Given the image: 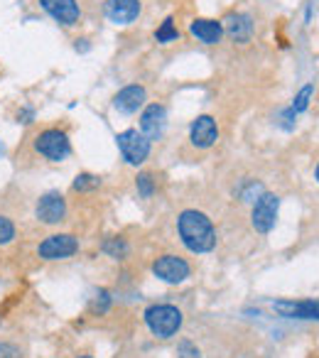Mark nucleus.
I'll return each instance as SVG.
<instances>
[{
	"instance_id": "1",
	"label": "nucleus",
	"mask_w": 319,
	"mask_h": 358,
	"mask_svg": "<svg viewBox=\"0 0 319 358\" xmlns=\"http://www.w3.org/2000/svg\"><path fill=\"white\" fill-rule=\"evenodd\" d=\"M177 234L190 253L204 255L216 248V229L204 211L187 209L177 216Z\"/></svg>"
},
{
	"instance_id": "2",
	"label": "nucleus",
	"mask_w": 319,
	"mask_h": 358,
	"mask_svg": "<svg viewBox=\"0 0 319 358\" xmlns=\"http://www.w3.org/2000/svg\"><path fill=\"white\" fill-rule=\"evenodd\" d=\"M32 150L47 162H64L71 155L69 135L59 128H42L40 133L32 138Z\"/></svg>"
},
{
	"instance_id": "3",
	"label": "nucleus",
	"mask_w": 319,
	"mask_h": 358,
	"mask_svg": "<svg viewBox=\"0 0 319 358\" xmlns=\"http://www.w3.org/2000/svg\"><path fill=\"white\" fill-rule=\"evenodd\" d=\"M182 312L175 304H153L145 309V324L157 338H172L182 329Z\"/></svg>"
},
{
	"instance_id": "4",
	"label": "nucleus",
	"mask_w": 319,
	"mask_h": 358,
	"mask_svg": "<svg viewBox=\"0 0 319 358\" xmlns=\"http://www.w3.org/2000/svg\"><path fill=\"white\" fill-rule=\"evenodd\" d=\"M79 253V238L74 234L57 231L50 234L35 245V255L42 263H57V260H69Z\"/></svg>"
},
{
	"instance_id": "5",
	"label": "nucleus",
	"mask_w": 319,
	"mask_h": 358,
	"mask_svg": "<svg viewBox=\"0 0 319 358\" xmlns=\"http://www.w3.org/2000/svg\"><path fill=\"white\" fill-rule=\"evenodd\" d=\"M115 143H118L120 155H123V159L128 164L138 167V164H143L150 157V140L140 130L135 128L123 130V133L115 135Z\"/></svg>"
},
{
	"instance_id": "6",
	"label": "nucleus",
	"mask_w": 319,
	"mask_h": 358,
	"mask_svg": "<svg viewBox=\"0 0 319 358\" xmlns=\"http://www.w3.org/2000/svg\"><path fill=\"white\" fill-rule=\"evenodd\" d=\"M35 219L42 226H59L66 221V199L62 192H47L37 199Z\"/></svg>"
},
{
	"instance_id": "7",
	"label": "nucleus",
	"mask_w": 319,
	"mask_h": 358,
	"mask_svg": "<svg viewBox=\"0 0 319 358\" xmlns=\"http://www.w3.org/2000/svg\"><path fill=\"white\" fill-rule=\"evenodd\" d=\"M278 211H280V196L270 194V192H260L258 199L253 204L250 211V224L258 234H270L278 221Z\"/></svg>"
},
{
	"instance_id": "8",
	"label": "nucleus",
	"mask_w": 319,
	"mask_h": 358,
	"mask_svg": "<svg viewBox=\"0 0 319 358\" xmlns=\"http://www.w3.org/2000/svg\"><path fill=\"white\" fill-rule=\"evenodd\" d=\"M153 275L167 285H180L192 275V268L185 258L167 253V255H160V258L153 263Z\"/></svg>"
},
{
	"instance_id": "9",
	"label": "nucleus",
	"mask_w": 319,
	"mask_h": 358,
	"mask_svg": "<svg viewBox=\"0 0 319 358\" xmlns=\"http://www.w3.org/2000/svg\"><path fill=\"white\" fill-rule=\"evenodd\" d=\"M40 6L52 20L64 27H74L81 20V8L76 0H40Z\"/></svg>"
},
{
	"instance_id": "10",
	"label": "nucleus",
	"mask_w": 319,
	"mask_h": 358,
	"mask_svg": "<svg viewBox=\"0 0 319 358\" xmlns=\"http://www.w3.org/2000/svg\"><path fill=\"white\" fill-rule=\"evenodd\" d=\"M167 125V110L162 103H150L145 106V110L140 113V133L153 143V140L162 138Z\"/></svg>"
},
{
	"instance_id": "11",
	"label": "nucleus",
	"mask_w": 319,
	"mask_h": 358,
	"mask_svg": "<svg viewBox=\"0 0 319 358\" xmlns=\"http://www.w3.org/2000/svg\"><path fill=\"white\" fill-rule=\"evenodd\" d=\"M190 140H192V145L199 150L214 148L216 140H219V125H216V120L211 118V115H199V118H194L190 125Z\"/></svg>"
},
{
	"instance_id": "12",
	"label": "nucleus",
	"mask_w": 319,
	"mask_h": 358,
	"mask_svg": "<svg viewBox=\"0 0 319 358\" xmlns=\"http://www.w3.org/2000/svg\"><path fill=\"white\" fill-rule=\"evenodd\" d=\"M140 0H106V17L113 25H130L140 15Z\"/></svg>"
},
{
	"instance_id": "13",
	"label": "nucleus",
	"mask_w": 319,
	"mask_h": 358,
	"mask_svg": "<svg viewBox=\"0 0 319 358\" xmlns=\"http://www.w3.org/2000/svg\"><path fill=\"white\" fill-rule=\"evenodd\" d=\"M221 27H224V32L231 40L241 42V45L250 42V37H253V17L246 15V13H229L221 20Z\"/></svg>"
},
{
	"instance_id": "14",
	"label": "nucleus",
	"mask_w": 319,
	"mask_h": 358,
	"mask_svg": "<svg viewBox=\"0 0 319 358\" xmlns=\"http://www.w3.org/2000/svg\"><path fill=\"white\" fill-rule=\"evenodd\" d=\"M148 101V91L143 89L140 84H130L125 89H120L113 99V108L120 110V113H138L140 108L145 106Z\"/></svg>"
},
{
	"instance_id": "15",
	"label": "nucleus",
	"mask_w": 319,
	"mask_h": 358,
	"mask_svg": "<svg viewBox=\"0 0 319 358\" xmlns=\"http://www.w3.org/2000/svg\"><path fill=\"white\" fill-rule=\"evenodd\" d=\"M275 312L280 317H288V319H317L319 322V302H312V299H304V302H280L273 304Z\"/></svg>"
},
{
	"instance_id": "16",
	"label": "nucleus",
	"mask_w": 319,
	"mask_h": 358,
	"mask_svg": "<svg viewBox=\"0 0 319 358\" xmlns=\"http://www.w3.org/2000/svg\"><path fill=\"white\" fill-rule=\"evenodd\" d=\"M192 37L201 42V45H219L221 37H224V27L219 20H209V17H197L190 22Z\"/></svg>"
},
{
	"instance_id": "17",
	"label": "nucleus",
	"mask_w": 319,
	"mask_h": 358,
	"mask_svg": "<svg viewBox=\"0 0 319 358\" xmlns=\"http://www.w3.org/2000/svg\"><path fill=\"white\" fill-rule=\"evenodd\" d=\"M99 187H101V177H99V174L81 172V174H76L74 185H71V189L79 192V194H89V192H96Z\"/></svg>"
},
{
	"instance_id": "18",
	"label": "nucleus",
	"mask_w": 319,
	"mask_h": 358,
	"mask_svg": "<svg viewBox=\"0 0 319 358\" xmlns=\"http://www.w3.org/2000/svg\"><path fill=\"white\" fill-rule=\"evenodd\" d=\"M155 40H157L160 45H170V42L180 40V30H177V25H175V17H165V22L155 30Z\"/></svg>"
},
{
	"instance_id": "19",
	"label": "nucleus",
	"mask_w": 319,
	"mask_h": 358,
	"mask_svg": "<svg viewBox=\"0 0 319 358\" xmlns=\"http://www.w3.org/2000/svg\"><path fill=\"white\" fill-rule=\"evenodd\" d=\"M17 238V224L13 221V216L0 214V248L10 245Z\"/></svg>"
},
{
	"instance_id": "20",
	"label": "nucleus",
	"mask_w": 319,
	"mask_h": 358,
	"mask_svg": "<svg viewBox=\"0 0 319 358\" xmlns=\"http://www.w3.org/2000/svg\"><path fill=\"white\" fill-rule=\"evenodd\" d=\"M104 253L113 260H123L125 255H128V243H125V238L115 236V238L104 241Z\"/></svg>"
},
{
	"instance_id": "21",
	"label": "nucleus",
	"mask_w": 319,
	"mask_h": 358,
	"mask_svg": "<svg viewBox=\"0 0 319 358\" xmlns=\"http://www.w3.org/2000/svg\"><path fill=\"white\" fill-rule=\"evenodd\" d=\"M135 187H138V194L143 196V199H150V196L155 194V179L150 172H140L138 179H135Z\"/></svg>"
},
{
	"instance_id": "22",
	"label": "nucleus",
	"mask_w": 319,
	"mask_h": 358,
	"mask_svg": "<svg viewBox=\"0 0 319 358\" xmlns=\"http://www.w3.org/2000/svg\"><path fill=\"white\" fill-rule=\"evenodd\" d=\"M312 94H314V86H312V84L302 86V89H299V94L295 96V101H292V106H290V108H292L295 113H302V110H307V106H309V99H312Z\"/></svg>"
},
{
	"instance_id": "23",
	"label": "nucleus",
	"mask_w": 319,
	"mask_h": 358,
	"mask_svg": "<svg viewBox=\"0 0 319 358\" xmlns=\"http://www.w3.org/2000/svg\"><path fill=\"white\" fill-rule=\"evenodd\" d=\"M111 307V292L108 289H99L96 292V297L91 299V312L94 314H106Z\"/></svg>"
},
{
	"instance_id": "24",
	"label": "nucleus",
	"mask_w": 319,
	"mask_h": 358,
	"mask_svg": "<svg viewBox=\"0 0 319 358\" xmlns=\"http://www.w3.org/2000/svg\"><path fill=\"white\" fill-rule=\"evenodd\" d=\"M0 358H25L22 348L13 341H0Z\"/></svg>"
},
{
	"instance_id": "25",
	"label": "nucleus",
	"mask_w": 319,
	"mask_h": 358,
	"mask_svg": "<svg viewBox=\"0 0 319 358\" xmlns=\"http://www.w3.org/2000/svg\"><path fill=\"white\" fill-rule=\"evenodd\" d=\"M177 353H180V358H199V348H197L192 341H180Z\"/></svg>"
},
{
	"instance_id": "26",
	"label": "nucleus",
	"mask_w": 319,
	"mask_h": 358,
	"mask_svg": "<svg viewBox=\"0 0 319 358\" xmlns=\"http://www.w3.org/2000/svg\"><path fill=\"white\" fill-rule=\"evenodd\" d=\"M314 177H317V182H319V164H317V169H314Z\"/></svg>"
},
{
	"instance_id": "27",
	"label": "nucleus",
	"mask_w": 319,
	"mask_h": 358,
	"mask_svg": "<svg viewBox=\"0 0 319 358\" xmlns=\"http://www.w3.org/2000/svg\"><path fill=\"white\" fill-rule=\"evenodd\" d=\"M76 358H94V356H76Z\"/></svg>"
},
{
	"instance_id": "28",
	"label": "nucleus",
	"mask_w": 319,
	"mask_h": 358,
	"mask_svg": "<svg viewBox=\"0 0 319 358\" xmlns=\"http://www.w3.org/2000/svg\"><path fill=\"white\" fill-rule=\"evenodd\" d=\"M0 152H3V145H0Z\"/></svg>"
}]
</instances>
